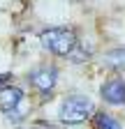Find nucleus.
I'll use <instances>...</instances> for the list:
<instances>
[{
	"label": "nucleus",
	"instance_id": "nucleus-1",
	"mask_svg": "<svg viewBox=\"0 0 125 129\" xmlns=\"http://www.w3.org/2000/svg\"><path fill=\"white\" fill-rule=\"evenodd\" d=\"M39 44L51 55L70 58L74 53V48L79 46V37H76L74 28L70 25H49L39 32Z\"/></svg>",
	"mask_w": 125,
	"mask_h": 129
},
{
	"label": "nucleus",
	"instance_id": "nucleus-2",
	"mask_svg": "<svg viewBox=\"0 0 125 129\" xmlns=\"http://www.w3.org/2000/svg\"><path fill=\"white\" fill-rule=\"evenodd\" d=\"M93 115V102L86 94H67L60 104L58 118L65 124H81Z\"/></svg>",
	"mask_w": 125,
	"mask_h": 129
},
{
	"label": "nucleus",
	"instance_id": "nucleus-3",
	"mask_svg": "<svg viewBox=\"0 0 125 129\" xmlns=\"http://www.w3.org/2000/svg\"><path fill=\"white\" fill-rule=\"evenodd\" d=\"M30 83L35 85V90L49 94L53 88H56V81H58V69L53 67V64H39V67H35L33 72L28 74Z\"/></svg>",
	"mask_w": 125,
	"mask_h": 129
},
{
	"label": "nucleus",
	"instance_id": "nucleus-4",
	"mask_svg": "<svg viewBox=\"0 0 125 129\" xmlns=\"http://www.w3.org/2000/svg\"><path fill=\"white\" fill-rule=\"evenodd\" d=\"M100 94L107 104L114 106H125V81L123 78H109L102 83Z\"/></svg>",
	"mask_w": 125,
	"mask_h": 129
},
{
	"label": "nucleus",
	"instance_id": "nucleus-5",
	"mask_svg": "<svg viewBox=\"0 0 125 129\" xmlns=\"http://www.w3.org/2000/svg\"><path fill=\"white\" fill-rule=\"evenodd\" d=\"M23 104V90L16 85H5L0 88V111L12 115L14 111H19Z\"/></svg>",
	"mask_w": 125,
	"mask_h": 129
},
{
	"label": "nucleus",
	"instance_id": "nucleus-6",
	"mask_svg": "<svg viewBox=\"0 0 125 129\" xmlns=\"http://www.w3.org/2000/svg\"><path fill=\"white\" fill-rule=\"evenodd\" d=\"M104 62L111 69H125V46L111 48L109 53H104Z\"/></svg>",
	"mask_w": 125,
	"mask_h": 129
},
{
	"label": "nucleus",
	"instance_id": "nucleus-7",
	"mask_svg": "<svg viewBox=\"0 0 125 129\" xmlns=\"http://www.w3.org/2000/svg\"><path fill=\"white\" fill-rule=\"evenodd\" d=\"M95 124H97V129H123L120 122L114 115H109V113H97L95 115Z\"/></svg>",
	"mask_w": 125,
	"mask_h": 129
},
{
	"label": "nucleus",
	"instance_id": "nucleus-8",
	"mask_svg": "<svg viewBox=\"0 0 125 129\" xmlns=\"http://www.w3.org/2000/svg\"><path fill=\"white\" fill-rule=\"evenodd\" d=\"M9 78H12L9 74H0V88H5V85H7V81H9Z\"/></svg>",
	"mask_w": 125,
	"mask_h": 129
},
{
	"label": "nucleus",
	"instance_id": "nucleus-9",
	"mask_svg": "<svg viewBox=\"0 0 125 129\" xmlns=\"http://www.w3.org/2000/svg\"><path fill=\"white\" fill-rule=\"evenodd\" d=\"M74 3H81V0H74Z\"/></svg>",
	"mask_w": 125,
	"mask_h": 129
}]
</instances>
